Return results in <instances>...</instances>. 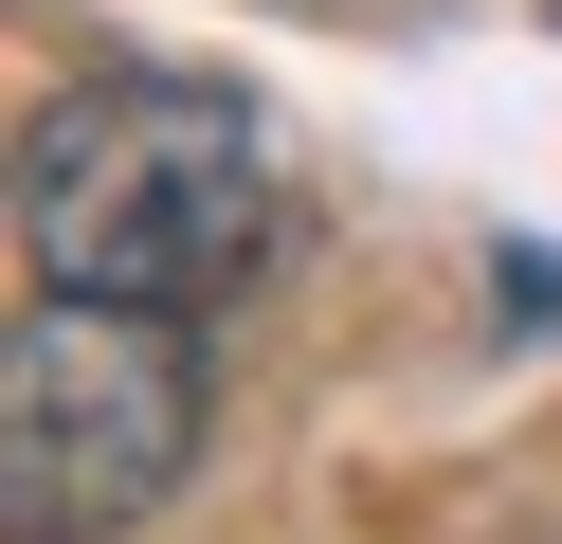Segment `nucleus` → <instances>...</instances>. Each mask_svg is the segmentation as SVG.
<instances>
[{"instance_id":"1","label":"nucleus","mask_w":562,"mask_h":544,"mask_svg":"<svg viewBox=\"0 0 562 544\" xmlns=\"http://www.w3.org/2000/svg\"><path fill=\"white\" fill-rule=\"evenodd\" d=\"M291 236L272 127L218 73H74L19 127V273L110 309H236Z\"/></svg>"},{"instance_id":"2","label":"nucleus","mask_w":562,"mask_h":544,"mask_svg":"<svg viewBox=\"0 0 562 544\" xmlns=\"http://www.w3.org/2000/svg\"><path fill=\"white\" fill-rule=\"evenodd\" d=\"M218 435L200 309H110V290H19L0 326V526L19 544H127Z\"/></svg>"}]
</instances>
